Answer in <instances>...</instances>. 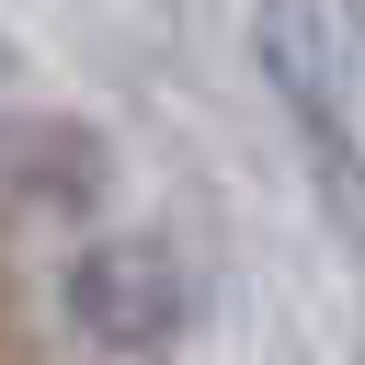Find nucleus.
<instances>
[{
    "label": "nucleus",
    "mask_w": 365,
    "mask_h": 365,
    "mask_svg": "<svg viewBox=\"0 0 365 365\" xmlns=\"http://www.w3.org/2000/svg\"><path fill=\"white\" fill-rule=\"evenodd\" d=\"M0 80H11V46H0Z\"/></svg>",
    "instance_id": "nucleus-4"
},
{
    "label": "nucleus",
    "mask_w": 365,
    "mask_h": 365,
    "mask_svg": "<svg viewBox=\"0 0 365 365\" xmlns=\"http://www.w3.org/2000/svg\"><path fill=\"white\" fill-rule=\"evenodd\" d=\"M103 194V137L68 114H0V205L34 217H91Z\"/></svg>",
    "instance_id": "nucleus-3"
},
{
    "label": "nucleus",
    "mask_w": 365,
    "mask_h": 365,
    "mask_svg": "<svg viewBox=\"0 0 365 365\" xmlns=\"http://www.w3.org/2000/svg\"><path fill=\"white\" fill-rule=\"evenodd\" d=\"M251 46H262V68H274V91H285V114H297L331 205L365 228V137L342 125V80H331V46H319V11L308 0H262L251 11Z\"/></svg>",
    "instance_id": "nucleus-2"
},
{
    "label": "nucleus",
    "mask_w": 365,
    "mask_h": 365,
    "mask_svg": "<svg viewBox=\"0 0 365 365\" xmlns=\"http://www.w3.org/2000/svg\"><path fill=\"white\" fill-rule=\"evenodd\" d=\"M57 319L91 342V365H148V354H171L205 319V285H194V262L171 240L125 228V240H91L57 274Z\"/></svg>",
    "instance_id": "nucleus-1"
}]
</instances>
